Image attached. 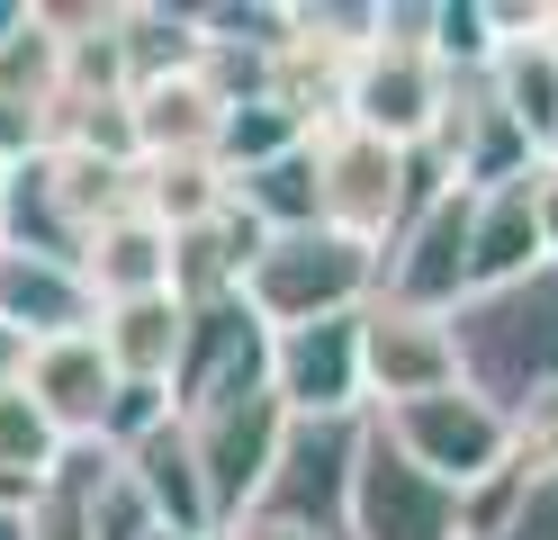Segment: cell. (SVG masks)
I'll list each match as a JSON object with an SVG mask.
<instances>
[{
  "mask_svg": "<svg viewBox=\"0 0 558 540\" xmlns=\"http://www.w3.org/2000/svg\"><path fill=\"white\" fill-rule=\"evenodd\" d=\"M450 351H460V387L486 396L505 423L558 406V262L505 288H469L450 307Z\"/></svg>",
  "mask_w": 558,
  "mask_h": 540,
  "instance_id": "obj_1",
  "label": "cell"
},
{
  "mask_svg": "<svg viewBox=\"0 0 558 540\" xmlns=\"http://www.w3.org/2000/svg\"><path fill=\"white\" fill-rule=\"evenodd\" d=\"M306 154H316V226L352 235V243H369V252L405 226L414 199L441 190V163H433V154H405V144L361 135V127H342V118L306 135Z\"/></svg>",
  "mask_w": 558,
  "mask_h": 540,
  "instance_id": "obj_2",
  "label": "cell"
},
{
  "mask_svg": "<svg viewBox=\"0 0 558 540\" xmlns=\"http://www.w3.org/2000/svg\"><path fill=\"white\" fill-rule=\"evenodd\" d=\"M369 298H378V252L333 226L262 235V252L243 262V307L262 315V334H289L316 315H361Z\"/></svg>",
  "mask_w": 558,
  "mask_h": 540,
  "instance_id": "obj_3",
  "label": "cell"
},
{
  "mask_svg": "<svg viewBox=\"0 0 558 540\" xmlns=\"http://www.w3.org/2000/svg\"><path fill=\"white\" fill-rule=\"evenodd\" d=\"M181 432L198 451V478H207V504H217V531L253 514V495L279 459V432H289V406L270 396V379H243V387H217L181 406Z\"/></svg>",
  "mask_w": 558,
  "mask_h": 540,
  "instance_id": "obj_4",
  "label": "cell"
},
{
  "mask_svg": "<svg viewBox=\"0 0 558 540\" xmlns=\"http://www.w3.org/2000/svg\"><path fill=\"white\" fill-rule=\"evenodd\" d=\"M361 442H369V415H289V432H279V459H270V478H262V495H253V514L342 540Z\"/></svg>",
  "mask_w": 558,
  "mask_h": 540,
  "instance_id": "obj_5",
  "label": "cell"
},
{
  "mask_svg": "<svg viewBox=\"0 0 558 540\" xmlns=\"http://www.w3.org/2000/svg\"><path fill=\"white\" fill-rule=\"evenodd\" d=\"M441 99H450V72L433 63L424 36H388V27H378L369 46L352 55V72H342V127L388 135V144H405V154L433 144Z\"/></svg>",
  "mask_w": 558,
  "mask_h": 540,
  "instance_id": "obj_6",
  "label": "cell"
},
{
  "mask_svg": "<svg viewBox=\"0 0 558 540\" xmlns=\"http://www.w3.org/2000/svg\"><path fill=\"white\" fill-rule=\"evenodd\" d=\"M388 442L424 468V478H441L450 495H477L496 468L513 459V423L486 406V396L469 387H441V396H414V406H388V415H369Z\"/></svg>",
  "mask_w": 558,
  "mask_h": 540,
  "instance_id": "obj_7",
  "label": "cell"
},
{
  "mask_svg": "<svg viewBox=\"0 0 558 540\" xmlns=\"http://www.w3.org/2000/svg\"><path fill=\"white\" fill-rule=\"evenodd\" d=\"M469 216H477V190H441L405 207V226L378 243V298L388 307H414V315H450L469 298Z\"/></svg>",
  "mask_w": 558,
  "mask_h": 540,
  "instance_id": "obj_8",
  "label": "cell"
},
{
  "mask_svg": "<svg viewBox=\"0 0 558 540\" xmlns=\"http://www.w3.org/2000/svg\"><path fill=\"white\" fill-rule=\"evenodd\" d=\"M342 540H460V495L441 478H424L388 432L369 423L361 468H352V514H342Z\"/></svg>",
  "mask_w": 558,
  "mask_h": 540,
  "instance_id": "obj_9",
  "label": "cell"
},
{
  "mask_svg": "<svg viewBox=\"0 0 558 540\" xmlns=\"http://www.w3.org/2000/svg\"><path fill=\"white\" fill-rule=\"evenodd\" d=\"M460 540H558V406L513 423V459L460 495Z\"/></svg>",
  "mask_w": 558,
  "mask_h": 540,
  "instance_id": "obj_10",
  "label": "cell"
},
{
  "mask_svg": "<svg viewBox=\"0 0 558 540\" xmlns=\"http://www.w3.org/2000/svg\"><path fill=\"white\" fill-rule=\"evenodd\" d=\"M441 387H460L450 315H414V307L369 298L361 307V396H369V415L414 406V396H441Z\"/></svg>",
  "mask_w": 558,
  "mask_h": 540,
  "instance_id": "obj_11",
  "label": "cell"
},
{
  "mask_svg": "<svg viewBox=\"0 0 558 540\" xmlns=\"http://www.w3.org/2000/svg\"><path fill=\"white\" fill-rule=\"evenodd\" d=\"M262 370H270V396L289 415H369V396H361V315H316V324L270 334Z\"/></svg>",
  "mask_w": 558,
  "mask_h": 540,
  "instance_id": "obj_12",
  "label": "cell"
},
{
  "mask_svg": "<svg viewBox=\"0 0 558 540\" xmlns=\"http://www.w3.org/2000/svg\"><path fill=\"white\" fill-rule=\"evenodd\" d=\"M19 396L37 406L73 451L99 442V415H109V396H118V370H109V351H99V334H54V343H27L19 351Z\"/></svg>",
  "mask_w": 558,
  "mask_h": 540,
  "instance_id": "obj_13",
  "label": "cell"
},
{
  "mask_svg": "<svg viewBox=\"0 0 558 540\" xmlns=\"http://www.w3.org/2000/svg\"><path fill=\"white\" fill-rule=\"evenodd\" d=\"M549 252V216H541V163L505 180V190H477L469 216V288H505V279H532Z\"/></svg>",
  "mask_w": 558,
  "mask_h": 540,
  "instance_id": "obj_14",
  "label": "cell"
},
{
  "mask_svg": "<svg viewBox=\"0 0 558 540\" xmlns=\"http://www.w3.org/2000/svg\"><path fill=\"white\" fill-rule=\"evenodd\" d=\"M82 207L73 190H63V163L54 154H27L10 163V180H0V252H37V262H73L82 271Z\"/></svg>",
  "mask_w": 558,
  "mask_h": 540,
  "instance_id": "obj_15",
  "label": "cell"
},
{
  "mask_svg": "<svg viewBox=\"0 0 558 540\" xmlns=\"http://www.w3.org/2000/svg\"><path fill=\"white\" fill-rule=\"evenodd\" d=\"M90 279L73 262H37V252H0V334L19 351L27 343H54V334H90Z\"/></svg>",
  "mask_w": 558,
  "mask_h": 540,
  "instance_id": "obj_16",
  "label": "cell"
},
{
  "mask_svg": "<svg viewBox=\"0 0 558 540\" xmlns=\"http://www.w3.org/2000/svg\"><path fill=\"white\" fill-rule=\"evenodd\" d=\"M126 118H135V163H154V154H217L226 91L190 63V72H162V82H135Z\"/></svg>",
  "mask_w": 558,
  "mask_h": 540,
  "instance_id": "obj_17",
  "label": "cell"
},
{
  "mask_svg": "<svg viewBox=\"0 0 558 540\" xmlns=\"http://www.w3.org/2000/svg\"><path fill=\"white\" fill-rule=\"evenodd\" d=\"M118 468L135 478V495L154 504V523H162V531L217 540V504H207V478H198V451H190L181 415H171V423H154L145 442H126V451H118Z\"/></svg>",
  "mask_w": 558,
  "mask_h": 540,
  "instance_id": "obj_18",
  "label": "cell"
},
{
  "mask_svg": "<svg viewBox=\"0 0 558 540\" xmlns=\"http://www.w3.org/2000/svg\"><path fill=\"white\" fill-rule=\"evenodd\" d=\"M82 279H90L99 307H118V298H162V288H171V235L126 199L118 216H99V226H90Z\"/></svg>",
  "mask_w": 558,
  "mask_h": 540,
  "instance_id": "obj_19",
  "label": "cell"
},
{
  "mask_svg": "<svg viewBox=\"0 0 558 540\" xmlns=\"http://www.w3.org/2000/svg\"><path fill=\"white\" fill-rule=\"evenodd\" d=\"M90 334L99 351H109V370L135 379V387H171V370H181V334H190V307L171 298H118V307H99L90 315Z\"/></svg>",
  "mask_w": 558,
  "mask_h": 540,
  "instance_id": "obj_20",
  "label": "cell"
},
{
  "mask_svg": "<svg viewBox=\"0 0 558 540\" xmlns=\"http://www.w3.org/2000/svg\"><path fill=\"white\" fill-rule=\"evenodd\" d=\"M126 199L154 216L162 235H198L207 216H226L234 207V180L217 154H154V163H135L126 171Z\"/></svg>",
  "mask_w": 558,
  "mask_h": 540,
  "instance_id": "obj_21",
  "label": "cell"
},
{
  "mask_svg": "<svg viewBox=\"0 0 558 540\" xmlns=\"http://www.w3.org/2000/svg\"><path fill=\"white\" fill-rule=\"evenodd\" d=\"M477 82H486V99H496L505 118L532 135V154H541L549 127H558V55H549V27L541 36H505V46L486 55Z\"/></svg>",
  "mask_w": 558,
  "mask_h": 540,
  "instance_id": "obj_22",
  "label": "cell"
},
{
  "mask_svg": "<svg viewBox=\"0 0 558 540\" xmlns=\"http://www.w3.org/2000/svg\"><path fill=\"white\" fill-rule=\"evenodd\" d=\"M63 99V27L46 0H27V19L0 36V108H54Z\"/></svg>",
  "mask_w": 558,
  "mask_h": 540,
  "instance_id": "obj_23",
  "label": "cell"
},
{
  "mask_svg": "<svg viewBox=\"0 0 558 540\" xmlns=\"http://www.w3.org/2000/svg\"><path fill=\"white\" fill-rule=\"evenodd\" d=\"M234 207L253 216L262 235H298V226H316V154H279V163H253V171H234Z\"/></svg>",
  "mask_w": 558,
  "mask_h": 540,
  "instance_id": "obj_24",
  "label": "cell"
},
{
  "mask_svg": "<svg viewBox=\"0 0 558 540\" xmlns=\"http://www.w3.org/2000/svg\"><path fill=\"white\" fill-rule=\"evenodd\" d=\"M73 459V442L19 396V379H0V478H27V487H54V468Z\"/></svg>",
  "mask_w": 558,
  "mask_h": 540,
  "instance_id": "obj_25",
  "label": "cell"
},
{
  "mask_svg": "<svg viewBox=\"0 0 558 540\" xmlns=\"http://www.w3.org/2000/svg\"><path fill=\"white\" fill-rule=\"evenodd\" d=\"M298 144H306V127H298L270 91H253V99H234V108H226V127H217V163H226V180H234V171H253V163L298 154Z\"/></svg>",
  "mask_w": 558,
  "mask_h": 540,
  "instance_id": "obj_26",
  "label": "cell"
},
{
  "mask_svg": "<svg viewBox=\"0 0 558 540\" xmlns=\"http://www.w3.org/2000/svg\"><path fill=\"white\" fill-rule=\"evenodd\" d=\"M27 540H90V531H82V487H73V459L54 468L46 504H37V514H27Z\"/></svg>",
  "mask_w": 558,
  "mask_h": 540,
  "instance_id": "obj_27",
  "label": "cell"
},
{
  "mask_svg": "<svg viewBox=\"0 0 558 540\" xmlns=\"http://www.w3.org/2000/svg\"><path fill=\"white\" fill-rule=\"evenodd\" d=\"M217 540H325V531H298V523H270V514H243V523H226Z\"/></svg>",
  "mask_w": 558,
  "mask_h": 540,
  "instance_id": "obj_28",
  "label": "cell"
},
{
  "mask_svg": "<svg viewBox=\"0 0 558 540\" xmlns=\"http://www.w3.org/2000/svg\"><path fill=\"white\" fill-rule=\"evenodd\" d=\"M19 19H27V0H0V36H10Z\"/></svg>",
  "mask_w": 558,
  "mask_h": 540,
  "instance_id": "obj_29",
  "label": "cell"
},
{
  "mask_svg": "<svg viewBox=\"0 0 558 540\" xmlns=\"http://www.w3.org/2000/svg\"><path fill=\"white\" fill-rule=\"evenodd\" d=\"M0 540H27V514H0Z\"/></svg>",
  "mask_w": 558,
  "mask_h": 540,
  "instance_id": "obj_30",
  "label": "cell"
},
{
  "mask_svg": "<svg viewBox=\"0 0 558 540\" xmlns=\"http://www.w3.org/2000/svg\"><path fill=\"white\" fill-rule=\"evenodd\" d=\"M541 171H558V127H549V144H541Z\"/></svg>",
  "mask_w": 558,
  "mask_h": 540,
  "instance_id": "obj_31",
  "label": "cell"
},
{
  "mask_svg": "<svg viewBox=\"0 0 558 540\" xmlns=\"http://www.w3.org/2000/svg\"><path fill=\"white\" fill-rule=\"evenodd\" d=\"M145 540H190V531H145Z\"/></svg>",
  "mask_w": 558,
  "mask_h": 540,
  "instance_id": "obj_32",
  "label": "cell"
},
{
  "mask_svg": "<svg viewBox=\"0 0 558 540\" xmlns=\"http://www.w3.org/2000/svg\"><path fill=\"white\" fill-rule=\"evenodd\" d=\"M549 55H558V10H549Z\"/></svg>",
  "mask_w": 558,
  "mask_h": 540,
  "instance_id": "obj_33",
  "label": "cell"
},
{
  "mask_svg": "<svg viewBox=\"0 0 558 540\" xmlns=\"http://www.w3.org/2000/svg\"><path fill=\"white\" fill-rule=\"evenodd\" d=\"M0 180H10V163H0Z\"/></svg>",
  "mask_w": 558,
  "mask_h": 540,
  "instance_id": "obj_34",
  "label": "cell"
}]
</instances>
